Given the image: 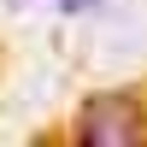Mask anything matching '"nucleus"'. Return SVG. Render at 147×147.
I'll list each match as a JSON object with an SVG mask.
<instances>
[{
  "label": "nucleus",
  "instance_id": "1",
  "mask_svg": "<svg viewBox=\"0 0 147 147\" xmlns=\"http://www.w3.org/2000/svg\"><path fill=\"white\" fill-rule=\"evenodd\" d=\"M147 136V118H141V100L136 94H94L77 118V141L82 147H136Z\"/></svg>",
  "mask_w": 147,
  "mask_h": 147
}]
</instances>
